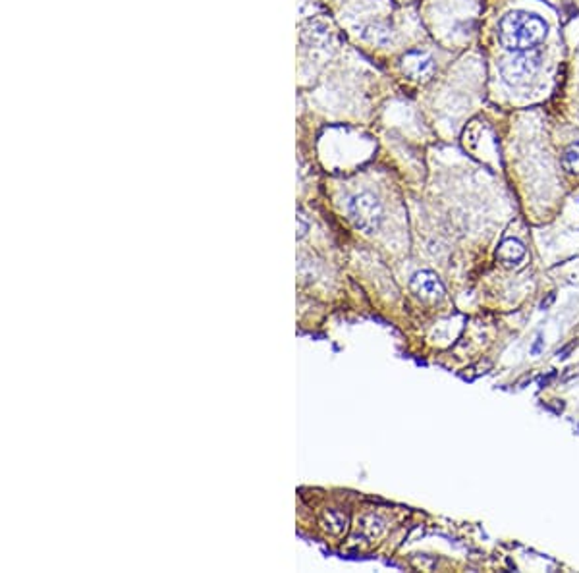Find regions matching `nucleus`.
<instances>
[{
	"instance_id": "obj_5",
	"label": "nucleus",
	"mask_w": 579,
	"mask_h": 573,
	"mask_svg": "<svg viewBox=\"0 0 579 573\" xmlns=\"http://www.w3.org/2000/svg\"><path fill=\"white\" fill-rule=\"evenodd\" d=\"M412 290L425 301H440L447 295V290L442 286L440 278L431 270H419V273L413 274Z\"/></svg>"
},
{
	"instance_id": "obj_6",
	"label": "nucleus",
	"mask_w": 579,
	"mask_h": 573,
	"mask_svg": "<svg viewBox=\"0 0 579 573\" xmlns=\"http://www.w3.org/2000/svg\"><path fill=\"white\" fill-rule=\"evenodd\" d=\"M361 41H365L375 47H390L396 39L394 29L385 21H367L358 29Z\"/></svg>"
},
{
	"instance_id": "obj_9",
	"label": "nucleus",
	"mask_w": 579,
	"mask_h": 573,
	"mask_svg": "<svg viewBox=\"0 0 579 573\" xmlns=\"http://www.w3.org/2000/svg\"><path fill=\"white\" fill-rule=\"evenodd\" d=\"M541 344H543V338H541V336H539V338H537V342H535V346L531 347L533 354H539V352H541Z\"/></svg>"
},
{
	"instance_id": "obj_4",
	"label": "nucleus",
	"mask_w": 579,
	"mask_h": 573,
	"mask_svg": "<svg viewBox=\"0 0 579 573\" xmlns=\"http://www.w3.org/2000/svg\"><path fill=\"white\" fill-rule=\"evenodd\" d=\"M437 64L434 58L425 51H407L402 56V72L413 81H429L434 75Z\"/></svg>"
},
{
	"instance_id": "obj_1",
	"label": "nucleus",
	"mask_w": 579,
	"mask_h": 573,
	"mask_svg": "<svg viewBox=\"0 0 579 573\" xmlns=\"http://www.w3.org/2000/svg\"><path fill=\"white\" fill-rule=\"evenodd\" d=\"M548 26L537 14L513 10L499 23V41L510 53H521L537 48L546 39Z\"/></svg>"
},
{
	"instance_id": "obj_2",
	"label": "nucleus",
	"mask_w": 579,
	"mask_h": 573,
	"mask_svg": "<svg viewBox=\"0 0 579 573\" xmlns=\"http://www.w3.org/2000/svg\"><path fill=\"white\" fill-rule=\"evenodd\" d=\"M348 216L353 222V226L360 228L361 232L375 233L382 224L385 219V211H382V203L377 195L371 191H361L350 197L348 201Z\"/></svg>"
},
{
	"instance_id": "obj_7",
	"label": "nucleus",
	"mask_w": 579,
	"mask_h": 573,
	"mask_svg": "<svg viewBox=\"0 0 579 573\" xmlns=\"http://www.w3.org/2000/svg\"><path fill=\"white\" fill-rule=\"evenodd\" d=\"M527 249L526 246L521 243L516 238H506L502 240V243L496 249V259L504 265V267H518L521 265V261L526 259Z\"/></svg>"
},
{
	"instance_id": "obj_3",
	"label": "nucleus",
	"mask_w": 579,
	"mask_h": 573,
	"mask_svg": "<svg viewBox=\"0 0 579 573\" xmlns=\"http://www.w3.org/2000/svg\"><path fill=\"white\" fill-rule=\"evenodd\" d=\"M541 62H543V53L537 48L516 53L500 64V78L510 87L526 85L529 80L535 78V73L539 72Z\"/></svg>"
},
{
	"instance_id": "obj_8",
	"label": "nucleus",
	"mask_w": 579,
	"mask_h": 573,
	"mask_svg": "<svg viewBox=\"0 0 579 573\" xmlns=\"http://www.w3.org/2000/svg\"><path fill=\"white\" fill-rule=\"evenodd\" d=\"M562 167L570 174H579V143H572L562 154Z\"/></svg>"
}]
</instances>
